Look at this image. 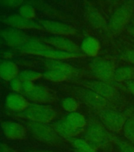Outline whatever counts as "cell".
<instances>
[{
  "label": "cell",
  "mask_w": 134,
  "mask_h": 152,
  "mask_svg": "<svg viewBox=\"0 0 134 152\" xmlns=\"http://www.w3.org/2000/svg\"><path fill=\"white\" fill-rule=\"evenodd\" d=\"M0 152H17V151L10 147L7 143L0 142Z\"/></svg>",
  "instance_id": "35"
},
{
  "label": "cell",
  "mask_w": 134,
  "mask_h": 152,
  "mask_svg": "<svg viewBox=\"0 0 134 152\" xmlns=\"http://www.w3.org/2000/svg\"><path fill=\"white\" fill-rule=\"evenodd\" d=\"M35 84L30 81H22V93L23 94L31 92L35 87Z\"/></svg>",
  "instance_id": "32"
},
{
  "label": "cell",
  "mask_w": 134,
  "mask_h": 152,
  "mask_svg": "<svg viewBox=\"0 0 134 152\" xmlns=\"http://www.w3.org/2000/svg\"><path fill=\"white\" fill-rule=\"evenodd\" d=\"M126 87H127L128 90H129L132 94L134 95V80L127 82V83H126Z\"/></svg>",
  "instance_id": "36"
},
{
  "label": "cell",
  "mask_w": 134,
  "mask_h": 152,
  "mask_svg": "<svg viewBox=\"0 0 134 152\" xmlns=\"http://www.w3.org/2000/svg\"><path fill=\"white\" fill-rule=\"evenodd\" d=\"M112 141L114 142L118 152H134V145L131 142L114 136H112Z\"/></svg>",
  "instance_id": "29"
},
{
  "label": "cell",
  "mask_w": 134,
  "mask_h": 152,
  "mask_svg": "<svg viewBox=\"0 0 134 152\" xmlns=\"http://www.w3.org/2000/svg\"><path fill=\"white\" fill-rule=\"evenodd\" d=\"M1 128L3 135L13 141L24 140L27 136L26 128L15 121H4L1 124Z\"/></svg>",
  "instance_id": "13"
},
{
  "label": "cell",
  "mask_w": 134,
  "mask_h": 152,
  "mask_svg": "<svg viewBox=\"0 0 134 152\" xmlns=\"http://www.w3.org/2000/svg\"><path fill=\"white\" fill-rule=\"evenodd\" d=\"M114 79L117 82H130L134 80V67L130 66H121L114 70Z\"/></svg>",
  "instance_id": "22"
},
{
  "label": "cell",
  "mask_w": 134,
  "mask_h": 152,
  "mask_svg": "<svg viewBox=\"0 0 134 152\" xmlns=\"http://www.w3.org/2000/svg\"><path fill=\"white\" fill-rule=\"evenodd\" d=\"M9 86L14 93H22V81L18 77L9 82Z\"/></svg>",
  "instance_id": "31"
},
{
  "label": "cell",
  "mask_w": 134,
  "mask_h": 152,
  "mask_svg": "<svg viewBox=\"0 0 134 152\" xmlns=\"http://www.w3.org/2000/svg\"><path fill=\"white\" fill-rule=\"evenodd\" d=\"M133 25H134V18H133Z\"/></svg>",
  "instance_id": "41"
},
{
  "label": "cell",
  "mask_w": 134,
  "mask_h": 152,
  "mask_svg": "<svg viewBox=\"0 0 134 152\" xmlns=\"http://www.w3.org/2000/svg\"><path fill=\"white\" fill-rule=\"evenodd\" d=\"M134 12V2L128 1L120 5L111 15L108 30L112 36L119 34L131 20Z\"/></svg>",
  "instance_id": "2"
},
{
  "label": "cell",
  "mask_w": 134,
  "mask_h": 152,
  "mask_svg": "<svg viewBox=\"0 0 134 152\" xmlns=\"http://www.w3.org/2000/svg\"><path fill=\"white\" fill-rule=\"evenodd\" d=\"M20 70L14 61L4 59L0 61V78L7 82H10L18 77Z\"/></svg>",
  "instance_id": "18"
},
{
  "label": "cell",
  "mask_w": 134,
  "mask_h": 152,
  "mask_svg": "<svg viewBox=\"0 0 134 152\" xmlns=\"http://www.w3.org/2000/svg\"><path fill=\"white\" fill-rule=\"evenodd\" d=\"M75 94L78 97L85 102V104L92 106V108L98 109L99 110L105 109V107L108 105V102L106 98L84 86L75 88Z\"/></svg>",
  "instance_id": "9"
},
{
  "label": "cell",
  "mask_w": 134,
  "mask_h": 152,
  "mask_svg": "<svg viewBox=\"0 0 134 152\" xmlns=\"http://www.w3.org/2000/svg\"><path fill=\"white\" fill-rule=\"evenodd\" d=\"M86 16H87L88 20L92 24V26L99 28H108V26H106V22L105 19L102 16L96 9L94 7L88 6L86 9Z\"/></svg>",
  "instance_id": "21"
},
{
  "label": "cell",
  "mask_w": 134,
  "mask_h": 152,
  "mask_svg": "<svg viewBox=\"0 0 134 152\" xmlns=\"http://www.w3.org/2000/svg\"><path fill=\"white\" fill-rule=\"evenodd\" d=\"M90 71L97 80L111 84L114 79V68L111 62L104 59H95L90 63Z\"/></svg>",
  "instance_id": "7"
},
{
  "label": "cell",
  "mask_w": 134,
  "mask_h": 152,
  "mask_svg": "<svg viewBox=\"0 0 134 152\" xmlns=\"http://www.w3.org/2000/svg\"><path fill=\"white\" fill-rule=\"evenodd\" d=\"M27 128L31 134L39 141L51 145L61 143L62 139L51 126L45 123L28 121Z\"/></svg>",
  "instance_id": "5"
},
{
  "label": "cell",
  "mask_w": 134,
  "mask_h": 152,
  "mask_svg": "<svg viewBox=\"0 0 134 152\" xmlns=\"http://www.w3.org/2000/svg\"><path fill=\"white\" fill-rule=\"evenodd\" d=\"M43 77V74L36 71L33 70H23L20 71L18 78L21 81H30V82H35V81L40 79Z\"/></svg>",
  "instance_id": "27"
},
{
  "label": "cell",
  "mask_w": 134,
  "mask_h": 152,
  "mask_svg": "<svg viewBox=\"0 0 134 152\" xmlns=\"http://www.w3.org/2000/svg\"><path fill=\"white\" fill-rule=\"evenodd\" d=\"M80 84L84 87L92 90L104 98L111 99L117 94V91L110 83L99 80H84L80 82Z\"/></svg>",
  "instance_id": "12"
},
{
  "label": "cell",
  "mask_w": 134,
  "mask_h": 152,
  "mask_svg": "<svg viewBox=\"0 0 134 152\" xmlns=\"http://www.w3.org/2000/svg\"><path fill=\"white\" fill-rule=\"evenodd\" d=\"M99 118L104 127L113 132H120L126 121L125 116L118 111L110 109H102L98 111Z\"/></svg>",
  "instance_id": "6"
},
{
  "label": "cell",
  "mask_w": 134,
  "mask_h": 152,
  "mask_svg": "<svg viewBox=\"0 0 134 152\" xmlns=\"http://www.w3.org/2000/svg\"><path fill=\"white\" fill-rule=\"evenodd\" d=\"M42 41L57 49L72 53H81L80 47L64 36L51 35L43 38Z\"/></svg>",
  "instance_id": "11"
},
{
  "label": "cell",
  "mask_w": 134,
  "mask_h": 152,
  "mask_svg": "<svg viewBox=\"0 0 134 152\" xmlns=\"http://www.w3.org/2000/svg\"><path fill=\"white\" fill-rule=\"evenodd\" d=\"M52 128L56 132V133L60 137L65 139L77 137L78 135L84 132V128H77L71 126L65 120L58 121L54 122L52 125Z\"/></svg>",
  "instance_id": "17"
},
{
  "label": "cell",
  "mask_w": 134,
  "mask_h": 152,
  "mask_svg": "<svg viewBox=\"0 0 134 152\" xmlns=\"http://www.w3.org/2000/svg\"><path fill=\"white\" fill-rule=\"evenodd\" d=\"M128 31L130 32V34H132V35L134 37V25H131V26H129Z\"/></svg>",
  "instance_id": "37"
},
{
  "label": "cell",
  "mask_w": 134,
  "mask_h": 152,
  "mask_svg": "<svg viewBox=\"0 0 134 152\" xmlns=\"http://www.w3.org/2000/svg\"><path fill=\"white\" fill-rule=\"evenodd\" d=\"M0 38L6 45L17 49L30 40L29 37L22 31L12 27L0 29Z\"/></svg>",
  "instance_id": "8"
},
{
  "label": "cell",
  "mask_w": 134,
  "mask_h": 152,
  "mask_svg": "<svg viewBox=\"0 0 134 152\" xmlns=\"http://www.w3.org/2000/svg\"><path fill=\"white\" fill-rule=\"evenodd\" d=\"M28 100H31L37 104H46L50 102H54V95L47 88L43 86L35 85L31 92L24 94Z\"/></svg>",
  "instance_id": "15"
},
{
  "label": "cell",
  "mask_w": 134,
  "mask_h": 152,
  "mask_svg": "<svg viewBox=\"0 0 134 152\" xmlns=\"http://www.w3.org/2000/svg\"><path fill=\"white\" fill-rule=\"evenodd\" d=\"M65 121L71 126L77 128H84L87 124L85 116L77 111L70 113L65 119Z\"/></svg>",
  "instance_id": "23"
},
{
  "label": "cell",
  "mask_w": 134,
  "mask_h": 152,
  "mask_svg": "<svg viewBox=\"0 0 134 152\" xmlns=\"http://www.w3.org/2000/svg\"><path fill=\"white\" fill-rule=\"evenodd\" d=\"M69 142L73 145V147L78 150V151L85 152H98L96 149L92 147L85 140L80 138L73 137L67 139Z\"/></svg>",
  "instance_id": "24"
},
{
  "label": "cell",
  "mask_w": 134,
  "mask_h": 152,
  "mask_svg": "<svg viewBox=\"0 0 134 152\" xmlns=\"http://www.w3.org/2000/svg\"><path fill=\"white\" fill-rule=\"evenodd\" d=\"M18 12L19 15L29 20H33L36 16L35 9L34 7L32 6L30 3H27V2H25L23 5H21V7H19Z\"/></svg>",
  "instance_id": "28"
},
{
  "label": "cell",
  "mask_w": 134,
  "mask_h": 152,
  "mask_svg": "<svg viewBox=\"0 0 134 152\" xmlns=\"http://www.w3.org/2000/svg\"><path fill=\"white\" fill-rule=\"evenodd\" d=\"M78 152H85V151H78Z\"/></svg>",
  "instance_id": "42"
},
{
  "label": "cell",
  "mask_w": 134,
  "mask_h": 152,
  "mask_svg": "<svg viewBox=\"0 0 134 152\" xmlns=\"http://www.w3.org/2000/svg\"><path fill=\"white\" fill-rule=\"evenodd\" d=\"M28 152H53L50 151H47V150H32Z\"/></svg>",
  "instance_id": "38"
},
{
  "label": "cell",
  "mask_w": 134,
  "mask_h": 152,
  "mask_svg": "<svg viewBox=\"0 0 134 152\" xmlns=\"http://www.w3.org/2000/svg\"><path fill=\"white\" fill-rule=\"evenodd\" d=\"M39 23L43 28V30L47 31L53 35L57 36H71L77 33L75 28L66 24L59 21H50V20H40Z\"/></svg>",
  "instance_id": "14"
},
{
  "label": "cell",
  "mask_w": 134,
  "mask_h": 152,
  "mask_svg": "<svg viewBox=\"0 0 134 152\" xmlns=\"http://www.w3.org/2000/svg\"><path fill=\"white\" fill-rule=\"evenodd\" d=\"M18 116L33 122L48 124L56 116V111L52 106L43 104H29L25 111L18 114Z\"/></svg>",
  "instance_id": "3"
},
{
  "label": "cell",
  "mask_w": 134,
  "mask_h": 152,
  "mask_svg": "<svg viewBox=\"0 0 134 152\" xmlns=\"http://www.w3.org/2000/svg\"><path fill=\"white\" fill-rule=\"evenodd\" d=\"M122 58L134 64V50H126L122 54Z\"/></svg>",
  "instance_id": "34"
},
{
  "label": "cell",
  "mask_w": 134,
  "mask_h": 152,
  "mask_svg": "<svg viewBox=\"0 0 134 152\" xmlns=\"http://www.w3.org/2000/svg\"><path fill=\"white\" fill-rule=\"evenodd\" d=\"M0 57H2V52H0Z\"/></svg>",
  "instance_id": "40"
},
{
  "label": "cell",
  "mask_w": 134,
  "mask_h": 152,
  "mask_svg": "<svg viewBox=\"0 0 134 152\" xmlns=\"http://www.w3.org/2000/svg\"><path fill=\"white\" fill-rule=\"evenodd\" d=\"M43 63H44L45 66H47V68H48V70L59 71L64 73L69 77L76 75L78 73V69L75 68L73 66L69 65L66 63H63L61 60L47 59H45Z\"/></svg>",
  "instance_id": "19"
},
{
  "label": "cell",
  "mask_w": 134,
  "mask_h": 152,
  "mask_svg": "<svg viewBox=\"0 0 134 152\" xmlns=\"http://www.w3.org/2000/svg\"><path fill=\"white\" fill-rule=\"evenodd\" d=\"M28 98L18 93H10L7 95L5 99V104L7 109L12 111L21 113L25 111L29 105Z\"/></svg>",
  "instance_id": "16"
},
{
  "label": "cell",
  "mask_w": 134,
  "mask_h": 152,
  "mask_svg": "<svg viewBox=\"0 0 134 152\" xmlns=\"http://www.w3.org/2000/svg\"><path fill=\"white\" fill-rule=\"evenodd\" d=\"M43 77L47 78V80L55 82V83H62L68 79L69 76L65 75L62 72L55 70H47L43 73Z\"/></svg>",
  "instance_id": "25"
},
{
  "label": "cell",
  "mask_w": 134,
  "mask_h": 152,
  "mask_svg": "<svg viewBox=\"0 0 134 152\" xmlns=\"http://www.w3.org/2000/svg\"><path fill=\"white\" fill-rule=\"evenodd\" d=\"M122 130L125 138L134 145V116L126 119Z\"/></svg>",
  "instance_id": "26"
},
{
  "label": "cell",
  "mask_w": 134,
  "mask_h": 152,
  "mask_svg": "<svg viewBox=\"0 0 134 152\" xmlns=\"http://www.w3.org/2000/svg\"><path fill=\"white\" fill-rule=\"evenodd\" d=\"M25 2L23 1H17V0H6V1H0V4L4 5L9 7H20Z\"/></svg>",
  "instance_id": "33"
},
{
  "label": "cell",
  "mask_w": 134,
  "mask_h": 152,
  "mask_svg": "<svg viewBox=\"0 0 134 152\" xmlns=\"http://www.w3.org/2000/svg\"><path fill=\"white\" fill-rule=\"evenodd\" d=\"M60 104H61L62 108L64 110L69 112V113L76 112L77 109H78V106H79L78 101L71 97H67L63 98L60 102Z\"/></svg>",
  "instance_id": "30"
},
{
  "label": "cell",
  "mask_w": 134,
  "mask_h": 152,
  "mask_svg": "<svg viewBox=\"0 0 134 152\" xmlns=\"http://www.w3.org/2000/svg\"><path fill=\"white\" fill-rule=\"evenodd\" d=\"M80 48L81 52L88 56L96 57L101 49V45L96 38L93 37H86L81 41Z\"/></svg>",
  "instance_id": "20"
},
{
  "label": "cell",
  "mask_w": 134,
  "mask_h": 152,
  "mask_svg": "<svg viewBox=\"0 0 134 152\" xmlns=\"http://www.w3.org/2000/svg\"><path fill=\"white\" fill-rule=\"evenodd\" d=\"M18 50L25 54L39 56L45 57L47 59H57V60L80 58L83 56L82 53L64 52L57 49L51 45H47L43 41H40L35 39H30L26 44L18 48Z\"/></svg>",
  "instance_id": "1"
},
{
  "label": "cell",
  "mask_w": 134,
  "mask_h": 152,
  "mask_svg": "<svg viewBox=\"0 0 134 152\" xmlns=\"http://www.w3.org/2000/svg\"><path fill=\"white\" fill-rule=\"evenodd\" d=\"M3 40H2V39H1V38H0V48L1 47H2V45H3Z\"/></svg>",
  "instance_id": "39"
},
{
  "label": "cell",
  "mask_w": 134,
  "mask_h": 152,
  "mask_svg": "<svg viewBox=\"0 0 134 152\" xmlns=\"http://www.w3.org/2000/svg\"><path fill=\"white\" fill-rule=\"evenodd\" d=\"M0 21L2 23L6 24L7 26L12 28H17V29H39L43 30V28L39 22L26 19L21 17L19 14H11L0 18Z\"/></svg>",
  "instance_id": "10"
},
{
  "label": "cell",
  "mask_w": 134,
  "mask_h": 152,
  "mask_svg": "<svg viewBox=\"0 0 134 152\" xmlns=\"http://www.w3.org/2000/svg\"><path fill=\"white\" fill-rule=\"evenodd\" d=\"M95 149H101L106 147L112 141V136L104 124L98 122H93L88 127L85 132V139Z\"/></svg>",
  "instance_id": "4"
}]
</instances>
